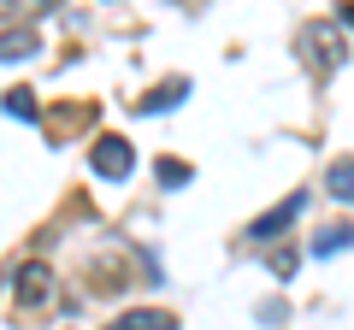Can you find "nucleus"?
<instances>
[{"mask_svg":"<svg viewBox=\"0 0 354 330\" xmlns=\"http://www.w3.org/2000/svg\"><path fill=\"white\" fill-rule=\"evenodd\" d=\"M301 59L313 65V77H330L342 59H348L342 30H337V24H307V30H301Z\"/></svg>","mask_w":354,"mask_h":330,"instance_id":"nucleus-1","label":"nucleus"},{"mask_svg":"<svg viewBox=\"0 0 354 330\" xmlns=\"http://www.w3.org/2000/svg\"><path fill=\"white\" fill-rule=\"evenodd\" d=\"M88 159H95V171H101L106 183H124L130 171H136V153H130V142H124V136H101Z\"/></svg>","mask_w":354,"mask_h":330,"instance_id":"nucleus-2","label":"nucleus"},{"mask_svg":"<svg viewBox=\"0 0 354 330\" xmlns=\"http://www.w3.org/2000/svg\"><path fill=\"white\" fill-rule=\"evenodd\" d=\"M12 295H18L24 307H41V301L53 295V271L41 266V260H30V266H18V271H12Z\"/></svg>","mask_w":354,"mask_h":330,"instance_id":"nucleus-3","label":"nucleus"},{"mask_svg":"<svg viewBox=\"0 0 354 330\" xmlns=\"http://www.w3.org/2000/svg\"><path fill=\"white\" fill-rule=\"evenodd\" d=\"M301 206H307V189H295V195H290L283 206H272L266 218H254V242H272L278 230H290L295 218H301Z\"/></svg>","mask_w":354,"mask_h":330,"instance_id":"nucleus-4","label":"nucleus"},{"mask_svg":"<svg viewBox=\"0 0 354 330\" xmlns=\"http://www.w3.org/2000/svg\"><path fill=\"white\" fill-rule=\"evenodd\" d=\"M183 89H189V83H183V77H171V83H160L153 95H142L136 113H160V106H177V101H183Z\"/></svg>","mask_w":354,"mask_h":330,"instance_id":"nucleus-5","label":"nucleus"},{"mask_svg":"<svg viewBox=\"0 0 354 330\" xmlns=\"http://www.w3.org/2000/svg\"><path fill=\"white\" fill-rule=\"evenodd\" d=\"M106 330H177L171 313H118Z\"/></svg>","mask_w":354,"mask_h":330,"instance_id":"nucleus-6","label":"nucleus"},{"mask_svg":"<svg viewBox=\"0 0 354 330\" xmlns=\"http://www.w3.org/2000/svg\"><path fill=\"white\" fill-rule=\"evenodd\" d=\"M325 189L337 195V201H354V159H337L325 171Z\"/></svg>","mask_w":354,"mask_h":330,"instance_id":"nucleus-7","label":"nucleus"},{"mask_svg":"<svg viewBox=\"0 0 354 330\" xmlns=\"http://www.w3.org/2000/svg\"><path fill=\"white\" fill-rule=\"evenodd\" d=\"M348 242H354L348 224H330V230H319V236H313V254H342Z\"/></svg>","mask_w":354,"mask_h":330,"instance_id":"nucleus-8","label":"nucleus"},{"mask_svg":"<svg viewBox=\"0 0 354 330\" xmlns=\"http://www.w3.org/2000/svg\"><path fill=\"white\" fill-rule=\"evenodd\" d=\"M6 113L24 118V124H36V95L30 89H6Z\"/></svg>","mask_w":354,"mask_h":330,"instance_id":"nucleus-9","label":"nucleus"},{"mask_svg":"<svg viewBox=\"0 0 354 330\" xmlns=\"http://www.w3.org/2000/svg\"><path fill=\"white\" fill-rule=\"evenodd\" d=\"M0 53H6V59H24V53H36V36H30V30H24V36L6 30V48H0Z\"/></svg>","mask_w":354,"mask_h":330,"instance_id":"nucleus-10","label":"nucleus"},{"mask_svg":"<svg viewBox=\"0 0 354 330\" xmlns=\"http://www.w3.org/2000/svg\"><path fill=\"white\" fill-rule=\"evenodd\" d=\"M153 171H160V183H189V177H195V171H189L183 159H160Z\"/></svg>","mask_w":354,"mask_h":330,"instance_id":"nucleus-11","label":"nucleus"},{"mask_svg":"<svg viewBox=\"0 0 354 330\" xmlns=\"http://www.w3.org/2000/svg\"><path fill=\"white\" fill-rule=\"evenodd\" d=\"M272 271H278V278H290V271H295V248H278V254H272Z\"/></svg>","mask_w":354,"mask_h":330,"instance_id":"nucleus-12","label":"nucleus"},{"mask_svg":"<svg viewBox=\"0 0 354 330\" xmlns=\"http://www.w3.org/2000/svg\"><path fill=\"white\" fill-rule=\"evenodd\" d=\"M12 6H30V12H53L59 0H12Z\"/></svg>","mask_w":354,"mask_h":330,"instance_id":"nucleus-13","label":"nucleus"},{"mask_svg":"<svg viewBox=\"0 0 354 330\" xmlns=\"http://www.w3.org/2000/svg\"><path fill=\"white\" fill-rule=\"evenodd\" d=\"M342 24H354V0H342Z\"/></svg>","mask_w":354,"mask_h":330,"instance_id":"nucleus-14","label":"nucleus"}]
</instances>
